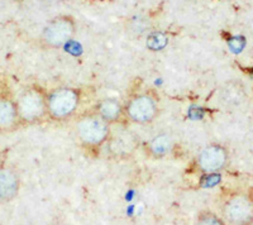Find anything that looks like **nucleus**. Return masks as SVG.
I'll use <instances>...</instances> for the list:
<instances>
[{
  "label": "nucleus",
  "instance_id": "nucleus-1",
  "mask_svg": "<svg viewBox=\"0 0 253 225\" xmlns=\"http://www.w3.org/2000/svg\"><path fill=\"white\" fill-rule=\"evenodd\" d=\"M74 132L81 145L87 148H99L107 145L112 134V125L95 112H86L76 119Z\"/></svg>",
  "mask_w": 253,
  "mask_h": 225
},
{
  "label": "nucleus",
  "instance_id": "nucleus-2",
  "mask_svg": "<svg viewBox=\"0 0 253 225\" xmlns=\"http://www.w3.org/2000/svg\"><path fill=\"white\" fill-rule=\"evenodd\" d=\"M81 105V91L76 87L60 86L47 93V118L66 121L75 115Z\"/></svg>",
  "mask_w": 253,
  "mask_h": 225
},
{
  "label": "nucleus",
  "instance_id": "nucleus-3",
  "mask_svg": "<svg viewBox=\"0 0 253 225\" xmlns=\"http://www.w3.org/2000/svg\"><path fill=\"white\" fill-rule=\"evenodd\" d=\"M15 101L20 124H40L47 118V93L42 87H26Z\"/></svg>",
  "mask_w": 253,
  "mask_h": 225
},
{
  "label": "nucleus",
  "instance_id": "nucleus-4",
  "mask_svg": "<svg viewBox=\"0 0 253 225\" xmlns=\"http://www.w3.org/2000/svg\"><path fill=\"white\" fill-rule=\"evenodd\" d=\"M160 114V100L151 91L137 93L124 103L126 120L138 125L152 124Z\"/></svg>",
  "mask_w": 253,
  "mask_h": 225
},
{
  "label": "nucleus",
  "instance_id": "nucleus-5",
  "mask_svg": "<svg viewBox=\"0 0 253 225\" xmlns=\"http://www.w3.org/2000/svg\"><path fill=\"white\" fill-rule=\"evenodd\" d=\"M224 222L229 225L253 224V197L247 192H233L223 204Z\"/></svg>",
  "mask_w": 253,
  "mask_h": 225
},
{
  "label": "nucleus",
  "instance_id": "nucleus-6",
  "mask_svg": "<svg viewBox=\"0 0 253 225\" xmlns=\"http://www.w3.org/2000/svg\"><path fill=\"white\" fill-rule=\"evenodd\" d=\"M75 23L69 17H58L44 27L41 39L49 48L65 47L75 33Z\"/></svg>",
  "mask_w": 253,
  "mask_h": 225
},
{
  "label": "nucleus",
  "instance_id": "nucleus-7",
  "mask_svg": "<svg viewBox=\"0 0 253 225\" xmlns=\"http://www.w3.org/2000/svg\"><path fill=\"white\" fill-rule=\"evenodd\" d=\"M229 162V152L223 145L211 143L199 152L196 157V165L199 170L205 175L219 173L227 167Z\"/></svg>",
  "mask_w": 253,
  "mask_h": 225
},
{
  "label": "nucleus",
  "instance_id": "nucleus-8",
  "mask_svg": "<svg viewBox=\"0 0 253 225\" xmlns=\"http://www.w3.org/2000/svg\"><path fill=\"white\" fill-rule=\"evenodd\" d=\"M20 186L19 171L13 166H0V205L13 201L19 195Z\"/></svg>",
  "mask_w": 253,
  "mask_h": 225
},
{
  "label": "nucleus",
  "instance_id": "nucleus-9",
  "mask_svg": "<svg viewBox=\"0 0 253 225\" xmlns=\"http://www.w3.org/2000/svg\"><path fill=\"white\" fill-rule=\"evenodd\" d=\"M109 150L115 157H128L133 154L137 148V141L132 136V133L128 132L123 124H119V130L115 134L112 129V134L108 141Z\"/></svg>",
  "mask_w": 253,
  "mask_h": 225
},
{
  "label": "nucleus",
  "instance_id": "nucleus-10",
  "mask_svg": "<svg viewBox=\"0 0 253 225\" xmlns=\"http://www.w3.org/2000/svg\"><path fill=\"white\" fill-rule=\"evenodd\" d=\"M20 124L17 101L8 95H0V133H10Z\"/></svg>",
  "mask_w": 253,
  "mask_h": 225
},
{
  "label": "nucleus",
  "instance_id": "nucleus-11",
  "mask_svg": "<svg viewBox=\"0 0 253 225\" xmlns=\"http://www.w3.org/2000/svg\"><path fill=\"white\" fill-rule=\"evenodd\" d=\"M94 112L98 115H100L107 123H109L110 125L124 124V121H126L124 104H122L121 101H118L117 99H103L95 105Z\"/></svg>",
  "mask_w": 253,
  "mask_h": 225
},
{
  "label": "nucleus",
  "instance_id": "nucleus-12",
  "mask_svg": "<svg viewBox=\"0 0 253 225\" xmlns=\"http://www.w3.org/2000/svg\"><path fill=\"white\" fill-rule=\"evenodd\" d=\"M173 147L172 137L169 133H160L153 137L146 146V150L151 158L161 159L170 154Z\"/></svg>",
  "mask_w": 253,
  "mask_h": 225
},
{
  "label": "nucleus",
  "instance_id": "nucleus-13",
  "mask_svg": "<svg viewBox=\"0 0 253 225\" xmlns=\"http://www.w3.org/2000/svg\"><path fill=\"white\" fill-rule=\"evenodd\" d=\"M169 42V38L164 32H153L147 38V46L152 51H158L162 49Z\"/></svg>",
  "mask_w": 253,
  "mask_h": 225
},
{
  "label": "nucleus",
  "instance_id": "nucleus-14",
  "mask_svg": "<svg viewBox=\"0 0 253 225\" xmlns=\"http://www.w3.org/2000/svg\"><path fill=\"white\" fill-rule=\"evenodd\" d=\"M195 225H227V223L211 211H203L199 214Z\"/></svg>",
  "mask_w": 253,
  "mask_h": 225
},
{
  "label": "nucleus",
  "instance_id": "nucleus-15",
  "mask_svg": "<svg viewBox=\"0 0 253 225\" xmlns=\"http://www.w3.org/2000/svg\"><path fill=\"white\" fill-rule=\"evenodd\" d=\"M3 159H4V153L1 152V150H0V166H3L4 163H3Z\"/></svg>",
  "mask_w": 253,
  "mask_h": 225
},
{
  "label": "nucleus",
  "instance_id": "nucleus-16",
  "mask_svg": "<svg viewBox=\"0 0 253 225\" xmlns=\"http://www.w3.org/2000/svg\"><path fill=\"white\" fill-rule=\"evenodd\" d=\"M49 225H63V224H60V223H53V224H49Z\"/></svg>",
  "mask_w": 253,
  "mask_h": 225
}]
</instances>
